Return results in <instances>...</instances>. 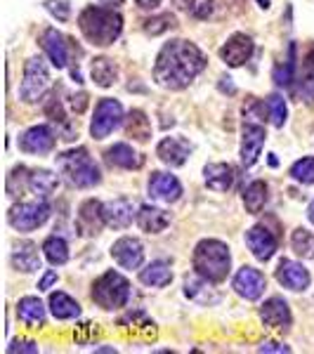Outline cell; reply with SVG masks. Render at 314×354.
I'll list each match as a JSON object with an SVG mask.
<instances>
[{
  "mask_svg": "<svg viewBox=\"0 0 314 354\" xmlns=\"http://www.w3.org/2000/svg\"><path fill=\"white\" fill-rule=\"evenodd\" d=\"M205 55L190 41H170L154 64V81L165 90H185L205 68Z\"/></svg>",
  "mask_w": 314,
  "mask_h": 354,
  "instance_id": "6da1fadb",
  "label": "cell"
},
{
  "mask_svg": "<svg viewBox=\"0 0 314 354\" xmlns=\"http://www.w3.org/2000/svg\"><path fill=\"white\" fill-rule=\"evenodd\" d=\"M78 28L83 38L95 48H109L118 41L123 31V17L113 8H102V5H88L78 15Z\"/></svg>",
  "mask_w": 314,
  "mask_h": 354,
  "instance_id": "7a4b0ae2",
  "label": "cell"
},
{
  "mask_svg": "<svg viewBox=\"0 0 314 354\" xmlns=\"http://www.w3.org/2000/svg\"><path fill=\"white\" fill-rule=\"evenodd\" d=\"M194 270H196L201 277L210 279V281L220 283L227 279L232 267V255L227 243H222L220 239H203V241L196 243L192 255Z\"/></svg>",
  "mask_w": 314,
  "mask_h": 354,
  "instance_id": "3957f363",
  "label": "cell"
},
{
  "mask_svg": "<svg viewBox=\"0 0 314 354\" xmlns=\"http://www.w3.org/2000/svg\"><path fill=\"white\" fill-rule=\"evenodd\" d=\"M57 165H59L62 175L66 177L68 185L78 187V189H90V187L100 185L102 173L93 161L88 149L78 147V149H68L57 156Z\"/></svg>",
  "mask_w": 314,
  "mask_h": 354,
  "instance_id": "277c9868",
  "label": "cell"
},
{
  "mask_svg": "<svg viewBox=\"0 0 314 354\" xmlns=\"http://www.w3.org/2000/svg\"><path fill=\"white\" fill-rule=\"evenodd\" d=\"M130 283L123 274L118 272H104L93 283V302L102 307V310H121L130 300Z\"/></svg>",
  "mask_w": 314,
  "mask_h": 354,
  "instance_id": "5b68a950",
  "label": "cell"
},
{
  "mask_svg": "<svg viewBox=\"0 0 314 354\" xmlns=\"http://www.w3.org/2000/svg\"><path fill=\"white\" fill-rule=\"evenodd\" d=\"M50 88V68L43 57H31L24 64V78L19 85V97L26 104H33L48 93Z\"/></svg>",
  "mask_w": 314,
  "mask_h": 354,
  "instance_id": "8992f818",
  "label": "cell"
},
{
  "mask_svg": "<svg viewBox=\"0 0 314 354\" xmlns=\"http://www.w3.org/2000/svg\"><path fill=\"white\" fill-rule=\"evenodd\" d=\"M50 213H53V208H50V203L45 201V198H41V201H31V203H17L10 208L8 222L17 232H33L48 222Z\"/></svg>",
  "mask_w": 314,
  "mask_h": 354,
  "instance_id": "52a82bcc",
  "label": "cell"
},
{
  "mask_svg": "<svg viewBox=\"0 0 314 354\" xmlns=\"http://www.w3.org/2000/svg\"><path fill=\"white\" fill-rule=\"evenodd\" d=\"M121 123H123L121 102L111 100V97H104V100H100L95 106V116H93V123H90V135H93L95 140H104V137H109Z\"/></svg>",
  "mask_w": 314,
  "mask_h": 354,
  "instance_id": "ba28073f",
  "label": "cell"
},
{
  "mask_svg": "<svg viewBox=\"0 0 314 354\" xmlns=\"http://www.w3.org/2000/svg\"><path fill=\"white\" fill-rule=\"evenodd\" d=\"M111 258L116 260L121 270H140L142 262H145V245H142L140 239L121 236L111 245Z\"/></svg>",
  "mask_w": 314,
  "mask_h": 354,
  "instance_id": "9c48e42d",
  "label": "cell"
},
{
  "mask_svg": "<svg viewBox=\"0 0 314 354\" xmlns=\"http://www.w3.org/2000/svg\"><path fill=\"white\" fill-rule=\"evenodd\" d=\"M213 283L215 281H210V279L201 277L198 272H194L190 277H185V295L201 307H213L222 300L218 288H215Z\"/></svg>",
  "mask_w": 314,
  "mask_h": 354,
  "instance_id": "30bf717a",
  "label": "cell"
},
{
  "mask_svg": "<svg viewBox=\"0 0 314 354\" xmlns=\"http://www.w3.org/2000/svg\"><path fill=\"white\" fill-rule=\"evenodd\" d=\"M267 133H265V125L262 123H243L241 130V163L250 168L255 161H258L262 147H265Z\"/></svg>",
  "mask_w": 314,
  "mask_h": 354,
  "instance_id": "8fae6325",
  "label": "cell"
},
{
  "mask_svg": "<svg viewBox=\"0 0 314 354\" xmlns=\"http://www.w3.org/2000/svg\"><path fill=\"white\" fill-rule=\"evenodd\" d=\"M19 149L24 153H50L55 149V133L50 130V125H31L26 133L19 137Z\"/></svg>",
  "mask_w": 314,
  "mask_h": 354,
  "instance_id": "7c38bea8",
  "label": "cell"
},
{
  "mask_svg": "<svg viewBox=\"0 0 314 354\" xmlns=\"http://www.w3.org/2000/svg\"><path fill=\"white\" fill-rule=\"evenodd\" d=\"M232 288L237 290V293L241 295V298L258 300L260 295L265 293L267 281H265V277H262V272L255 270V267H241V270L234 274Z\"/></svg>",
  "mask_w": 314,
  "mask_h": 354,
  "instance_id": "4fadbf2b",
  "label": "cell"
},
{
  "mask_svg": "<svg viewBox=\"0 0 314 354\" xmlns=\"http://www.w3.org/2000/svg\"><path fill=\"white\" fill-rule=\"evenodd\" d=\"M102 215H104V225L111 230H125L137 220L135 203L130 198H113V201L102 203Z\"/></svg>",
  "mask_w": 314,
  "mask_h": 354,
  "instance_id": "5bb4252c",
  "label": "cell"
},
{
  "mask_svg": "<svg viewBox=\"0 0 314 354\" xmlns=\"http://www.w3.org/2000/svg\"><path fill=\"white\" fill-rule=\"evenodd\" d=\"M253 57V38L246 33H234V36L220 48V59L227 66H243Z\"/></svg>",
  "mask_w": 314,
  "mask_h": 354,
  "instance_id": "9a60e30c",
  "label": "cell"
},
{
  "mask_svg": "<svg viewBox=\"0 0 314 354\" xmlns=\"http://www.w3.org/2000/svg\"><path fill=\"white\" fill-rule=\"evenodd\" d=\"M277 281L281 283L284 288L295 290V293H298V290L310 288L312 277H310V272L300 265V262L284 258L281 262H279V267H277Z\"/></svg>",
  "mask_w": 314,
  "mask_h": 354,
  "instance_id": "2e32d148",
  "label": "cell"
},
{
  "mask_svg": "<svg viewBox=\"0 0 314 354\" xmlns=\"http://www.w3.org/2000/svg\"><path fill=\"white\" fill-rule=\"evenodd\" d=\"M190 153H192V145L185 137H163L156 147V156L161 158L165 165H170V168L185 165Z\"/></svg>",
  "mask_w": 314,
  "mask_h": 354,
  "instance_id": "e0dca14e",
  "label": "cell"
},
{
  "mask_svg": "<svg viewBox=\"0 0 314 354\" xmlns=\"http://www.w3.org/2000/svg\"><path fill=\"white\" fill-rule=\"evenodd\" d=\"M246 245L260 262H267L277 253V236L265 225H255L246 232Z\"/></svg>",
  "mask_w": 314,
  "mask_h": 354,
  "instance_id": "ac0fdd59",
  "label": "cell"
},
{
  "mask_svg": "<svg viewBox=\"0 0 314 354\" xmlns=\"http://www.w3.org/2000/svg\"><path fill=\"white\" fill-rule=\"evenodd\" d=\"M260 319L265 326L270 328H288L293 317H290V307L281 295H272L270 300L262 302L260 307Z\"/></svg>",
  "mask_w": 314,
  "mask_h": 354,
  "instance_id": "d6986e66",
  "label": "cell"
},
{
  "mask_svg": "<svg viewBox=\"0 0 314 354\" xmlns=\"http://www.w3.org/2000/svg\"><path fill=\"white\" fill-rule=\"evenodd\" d=\"M149 196L163 203H175L182 196V185L175 175L170 173H154L149 177Z\"/></svg>",
  "mask_w": 314,
  "mask_h": 354,
  "instance_id": "ffe728a7",
  "label": "cell"
},
{
  "mask_svg": "<svg viewBox=\"0 0 314 354\" xmlns=\"http://www.w3.org/2000/svg\"><path fill=\"white\" fill-rule=\"evenodd\" d=\"M102 225H104V215H102V203L90 198L78 208V218H76V230L81 236H95L100 234Z\"/></svg>",
  "mask_w": 314,
  "mask_h": 354,
  "instance_id": "44dd1931",
  "label": "cell"
},
{
  "mask_svg": "<svg viewBox=\"0 0 314 354\" xmlns=\"http://www.w3.org/2000/svg\"><path fill=\"white\" fill-rule=\"evenodd\" d=\"M41 45L45 50V55L50 57L55 68H66L68 64V48H66V38L62 36L57 28H45L41 36Z\"/></svg>",
  "mask_w": 314,
  "mask_h": 354,
  "instance_id": "7402d4cb",
  "label": "cell"
},
{
  "mask_svg": "<svg viewBox=\"0 0 314 354\" xmlns=\"http://www.w3.org/2000/svg\"><path fill=\"white\" fill-rule=\"evenodd\" d=\"M12 267L17 272L33 274L41 270V255H38V245L31 241H19L12 248Z\"/></svg>",
  "mask_w": 314,
  "mask_h": 354,
  "instance_id": "603a6c76",
  "label": "cell"
},
{
  "mask_svg": "<svg viewBox=\"0 0 314 354\" xmlns=\"http://www.w3.org/2000/svg\"><path fill=\"white\" fill-rule=\"evenodd\" d=\"M107 161H109V165H113V168L137 170L145 165V156L137 153L133 147L125 145V142H118V145H113L107 149Z\"/></svg>",
  "mask_w": 314,
  "mask_h": 354,
  "instance_id": "cb8c5ba5",
  "label": "cell"
},
{
  "mask_svg": "<svg viewBox=\"0 0 314 354\" xmlns=\"http://www.w3.org/2000/svg\"><path fill=\"white\" fill-rule=\"evenodd\" d=\"M17 319L28 328H41L45 324V305L36 295H26L17 302Z\"/></svg>",
  "mask_w": 314,
  "mask_h": 354,
  "instance_id": "d4e9b609",
  "label": "cell"
},
{
  "mask_svg": "<svg viewBox=\"0 0 314 354\" xmlns=\"http://www.w3.org/2000/svg\"><path fill=\"white\" fill-rule=\"evenodd\" d=\"M45 113H48L50 123L57 128V135L62 137L64 142H73L78 137V130L76 125H73L71 121L66 118L64 113V106H62V102L57 100V97H53V100L48 102V106H45Z\"/></svg>",
  "mask_w": 314,
  "mask_h": 354,
  "instance_id": "484cf974",
  "label": "cell"
},
{
  "mask_svg": "<svg viewBox=\"0 0 314 354\" xmlns=\"http://www.w3.org/2000/svg\"><path fill=\"white\" fill-rule=\"evenodd\" d=\"M137 225L147 234H161L163 230H168L170 215L163 208H156V205H142L140 213H137Z\"/></svg>",
  "mask_w": 314,
  "mask_h": 354,
  "instance_id": "4316f807",
  "label": "cell"
},
{
  "mask_svg": "<svg viewBox=\"0 0 314 354\" xmlns=\"http://www.w3.org/2000/svg\"><path fill=\"white\" fill-rule=\"evenodd\" d=\"M205 187L213 192H230L234 185V168L227 163H210L203 168Z\"/></svg>",
  "mask_w": 314,
  "mask_h": 354,
  "instance_id": "83f0119b",
  "label": "cell"
},
{
  "mask_svg": "<svg viewBox=\"0 0 314 354\" xmlns=\"http://www.w3.org/2000/svg\"><path fill=\"white\" fill-rule=\"evenodd\" d=\"M140 281L145 286H151V288H163L173 281V270H170V262L165 260H156L151 265H147L145 270L140 272Z\"/></svg>",
  "mask_w": 314,
  "mask_h": 354,
  "instance_id": "f1b7e54d",
  "label": "cell"
},
{
  "mask_svg": "<svg viewBox=\"0 0 314 354\" xmlns=\"http://www.w3.org/2000/svg\"><path fill=\"white\" fill-rule=\"evenodd\" d=\"M50 312H53V317L59 319V322H68V319L81 317V305H78L68 293L57 290V293L50 295Z\"/></svg>",
  "mask_w": 314,
  "mask_h": 354,
  "instance_id": "f546056e",
  "label": "cell"
},
{
  "mask_svg": "<svg viewBox=\"0 0 314 354\" xmlns=\"http://www.w3.org/2000/svg\"><path fill=\"white\" fill-rule=\"evenodd\" d=\"M90 76L100 88H111L118 78V68L109 57H95L93 64H90Z\"/></svg>",
  "mask_w": 314,
  "mask_h": 354,
  "instance_id": "4dcf8cb0",
  "label": "cell"
},
{
  "mask_svg": "<svg viewBox=\"0 0 314 354\" xmlns=\"http://www.w3.org/2000/svg\"><path fill=\"white\" fill-rule=\"evenodd\" d=\"M59 187V177L53 175L50 170H31V177H28V189L36 194L38 198H48L53 196Z\"/></svg>",
  "mask_w": 314,
  "mask_h": 354,
  "instance_id": "1f68e13d",
  "label": "cell"
},
{
  "mask_svg": "<svg viewBox=\"0 0 314 354\" xmlns=\"http://www.w3.org/2000/svg\"><path fill=\"white\" fill-rule=\"evenodd\" d=\"M125 133L128 137H133L135 142H147L151 137V121L147 118L145 111L133 109L125 118Z\"/></svg>",
  "mask_w": 314,
  "mask_h": 354,
  "instance_id": "d6a6232c",
  "label": "cell"
},
{
  "mask_svg": "<svg viewBox=\"0 0 314 354\" xmlns=\"http://www.w3.org/2000/svg\"><path fill=\"white\" fill-rule=\"evenodd\" d=\"M298 90L307 104H314V50H310L305 59H302L298 73Z\"/></svg>",
  "mask_w": 314,
  "mask_h": 354,
  "instance_id": "836d02e7",
  "label": "cell"
},
{
  "mask_svg": "<svg viewBox=\"0 0 314 354\" xmlns=\"http://www.w3.org/2000/svg\"><path fill=\"white\" fill-rule=\"evenodd\" d=\"M267 203V185L262 180H253L243 189V205H246L248 213L258 215Z\"/></svg>",
  "mask_w": 314,
  "mask_h": 354,
  "instance_id": "e575fe53",
  "label": "cell"
},
{
  "mask_svg": "<svg viewBox=\"0 0 314 354\" xmlns=\"http://www.w3.org/2000/svg\"><path fill=\"white\" fill-rule=\"evenodd\" d=\"M43 253L50 265L62 267L68 262V243L62 236H50V239H45V243H43Z\"/></svg>",
  "mask_w": 314,
  "mask_h": 354,
  "instance_id": "d590c367",
  "label": "cell"
},
{
  "mask_svg": "<svg viewBox=\"0 0 314 354\" xmlns=\"http://www.w3.org/2000/svg\"><path fill=\"white\" fill-rule=\"evenodd\" d=\"M290 248L295 250V255H300L302 260L314 262V232L310 230H295L290 234Z\"/></svg>",
  "mask_w": 314,
  "mask_h": 354,
  "instance_id": "8d00e7d4",
  "label": "cell"
},
{
  "mask_svg": "<svg viewBox=\"0 0 314 354\" xmlns=\"http://www.w3.org/2000/svg\"><path fill=\"white\" fill-rule=\"evenodd\" d=\"M267 109H270V118H272V125L274 128H284L286 125V118H288V106H286V100L281 95H270L267 97Z\"/></svg>",
  "mask_w": 314,
  "mask_h": 354,
  "instance_id": "74e56055",
  "label": "cell"
},
{
  "mask_svg": "<svg viewBox=\"0 0 314 354\" xmlns=\"http://www.w3.org/2000/svg\"><path fill=\"white\" fill-rule=\"evenodd\" d=\"M178 26V19H175V15L170 12H161L156 17H149V19L145 21V33H149V36H161V33L170 31V28Z\"/></svg>",
  "mask_w": 314,
  "mask_h": 354,
  "instance_id": "f35d334b",
  "label": "cell"
},
{
  "mask_svg": "<svg viewBox=\"0 0 314 354\" xmlns=\"http://www.w3.org/2000/svg\"><path fill=\"white\" fill-rule=\"evenodd\" d=\"M290 177L300 185H314V156H305L290 165Z\"/></svg>",
  "mask_w": 314,
  "mask_h": 354,
  "instance_id": "ab89813d",
  "label": "cell"
},
{
  "mask_svg": "<svg viewBox=\"0 0 314 354\" xmlns=\"http://www.w3.org/2000/svg\"><path fill=\"white\" fill-rule=\"evenodd\" d=\"M45 8H48V12L57 17L59 21H68V17H71V5H68L66 0H48Z\"/></svg>",
  "mask_w": 314,
  "mask_h": 354,
  "instance_id": "60d3db41",
  "label": "cell"
},
{
  "mask_svg": "<svg viewBox=\"0 0 314 354\" xmlns=\"http://www.w3.org/2000/svg\"><path fill=\"white\" fill-rule=\"evenodd\" d=\"M243 116L250 123H258V118H262V104L255 97H250V106H243Z\"/></svg>",
  "mask_w": 314,
  "mask_h": 354,
  "instance_id": "b9f144b4",
  "label": "cell"
},
{
  "mask_svg": "<svg viewBox=\"0 0 314 354\" xmlns=\"http://www.w3.org/2000/svg\"><path fill=\"white\" fill-rule=\"evenodd\" d=\"M8 352H10V354H15V352H28V354H36V352H38V345H36V342H31V340H15L12 345L8 347Z\"/></svg>",
  "mask_w": 314,
  "mask_h": 354,
  "instance_id": "7bdbcfd3",
  "label": "cell"
},
{
  "mask_svg": "<svg viewBox=\"0 0 314 354\" xmlns=\"http://www.w3.org/2000/svg\"><path fill=\"white\" fill-rule=\"evenodd\" d=\"M68 100H71V111H73V113H83V111H85V106H88V95H85V93L71 95Z\"/></svg>",
  "mask_w": 314,
  "mask_h": 354,
  "instance_id": "ee69618b",
  "label": "cell"
},
{
  "mask_svg": "<svg viewBox=\"0 0 314 354\" xmlns=\"http://www.w3.org/2000/svg\"><path fill=\"white\" fill-rule=\"evenodd\" d=\"M258 350H260V352H277V354H284V352H290V347H288V345H281V342L267 340V342H262Z\"/></svg>",
  "mask_w": 314,
  "mask_h": 354,
  "instance_id": "f6af8a7d",
  "label": "cell"
},
{
  "mask_svg": "<svg viewBox=\"0 0 314 354\" xmlns=\"http://www.w3.org/2000/svg\"><path fill=\"white\" fill-rule=\"evenodd\" d=\"M194 17H198V19H205V17H210L213 15V0H205V3H201V8H196L194 5Z\"/></svg>",
  "mask_w": 314,
  "mask_h": 354,
  "instance_id": "bcb514c9",
  "label": "cell"
},
{
  "mask_svg": "<svg viewBox=\"0 0 314 354\" xmlns=\"http://www.w3.org/2000/svg\"><path fill=\"white\" fill-rule=\"evenodd\" d=\"M57 279H59V277H57V272L55 270H48V272L43 274L41 281H38V290H48L50 286H53V283H57Z\"/></svg>",
  "mask_w": 314,
  "mask_h": 354,
  "instance_id": "7dc6e473",
  "label": "cell"
},
{
  "mask_svg": "<svg viewBox=\"0 0 314 354\" xmlns=\"http://www.w3.org/2000/svg\"><path fill=\"white\" fill-rule=\"evenodd\" d=\"M220 90H222V93H230V95L237 93V88H234V83H232L230 76H222L220 78Z\"/></svg>",
  "mask_w": 314,
  "mask_h": 354,
  "instance_id": "c3c4849f",
  "label": "cell"
},
{
  "mask_svg": "<svg viewBox=\"0 0 314 354\" xmlns=\"http://www.w3.org/2000/svg\"><path fill=\"white\" fill-rule=\"evenodd\" d=\"M140 10H156L161 5V0H135Z\"/></svg>",
  "mask_w": 314,
  "mask_h": 354,
  "instance_id": "681fc988",
  "label": "cell"
},
{
  "mask_svg": "<svg viewBox=\"0 0 314 354\" xmlns=\"http://www.w3.org/2000/svg\"><path fill=\"white\" fill-rule=\"evenodd\" d=\"M173 5L178 10H185V12H190V10H194V5H196V0H173Z\"/></svg>",
  "mask_w": 314,
  "mask_h": 354,
  "instance_id": "f907efd6",
  "label": "cell"
},
{
  "mask_svg": "<svg viewBox=\"0 0 314 354\" xmlns=\"http://www.w3.org/2000/svg\"><path fill=\"white\" fill-rule=\"evenodd\" d=\"M102 5H109V8H116V5H121L123 0H100Z\"/></svg>",
  "mask_w": 314,
  "mask_h": 354,
  "instance_id": "816d5d0a",
  "label": "cell"
},
{
  "mask_svg": "<svg viewBox=\"0 0 314 354\" xmlns=\"http://www.w3.org/2000/svg\"><path fill=\"white\" fill-rule=\"evenodd\" d=\"M307 218H310V222H312V225H314V198H312L310 208H307Z\"/></svg>",
  "mask_w": 314,
  "mask_h": 354,
  "instance_id": "f5cc1de1",
  "label": "cell"
},
{
  "mask_svg": "<svg viewBox=\"0 0 314 354\" xmlns=\"http://www.w3.org/2000/svg\"><path fill=\"white\" fill-rule=\"evenodd\" d=\"M258 5L262 10H270V5H272V0H258Z\"/></svg>",
  "mask_w": 314,
  "mask_h": 354,
  "instance_id": "db71d44e",
  "label": "cell"
}]
</instances>
